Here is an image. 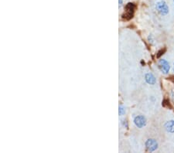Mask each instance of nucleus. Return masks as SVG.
I'll return each mask as SVG.
<instances>
[{
    "label": "nucleus",
    "mask_w": 174,
    "mask_h": 153,
    "mask_svg": "<svg viewBox=\"0 0 174 153\" xmlns=\"http://www.w3.org/2000/svg\"><path fill=\"white\" fill-rule=\"evenodd\" d=\"M134 122H135V125L138 128H142L146 124V120H145V117L139 115V116H137L135 118V120H134Z\"/></svg>",
    "instance_id": "nucleus-5"
},
{
    "label": "nucleus",
    "mask_w": 174,
    "mask_h": 153,
    "mask_svg": "<svg viewBox=\"0 0 174 153\" xmlns=\"http://www.w3.org/2000/svg\"><path fill=\"white\" fill-rule=\"evenodd\" d=\"M145 146L147 151L153 152L158 148V143L155 139H149L145 142Z\"/></svg>",
    "instance_id": "nucleus-4"
},
{
    "label": "nucleus",
    "mask_w": 174,
    "mask_h": 153,
    "mask_svg": "<svg viewBox=\"0 0 174 153\" xmlns=\"http://www.w3.org/2000/svg\"><path fill=\"white\" fill-rule=\"evenodd\" d=\"M173 1H174V0H173Z\"/></svg>",
    "instance_id": "nucleus-10"
},
{
    "label": "nucleus",
    "mask_w": 174,
    "mask_h": 153,
    "mask_svg": "<svg viewBox=\"0 0 174 153\" xmlns=\"http://www.w3.org/2000/svg\"><path fill=\"white\" fill-rule=\"evenodd\" d=\"M145 80H146L148 84H155V83H156V78L150 73L145 74Z\"/></svg>",
    "instance_id": "nucleus-7"
},
{
    "label": "nucleus",
    "mask_w": 174,
    "mask_h": 153,
    "mask_svg": "<svg viewBox=\"0 0 174 153\" xmlns=\"http://www.w3.org/2000/svg\"><path fill=\"white\" fill-rule=\"evenodd\" d=\"M134 9H135V6L133 3H129L125 7V14L123 15V17L126 19H130L131 18H132Z\"/></svg>",
    "instance_id": "nucleus-2"
},
{
    "label": "nucleus",
    "mask_w": 174,
    "mask_h": 153,
    "mask_svg": "<svg viewBox=\"0 0 174 153\" xmlns=\"http://www.w3.org/2000/svg\"><path fill=\"white\" fill-rule=\"evenodd\" d=\"M156 9L160 14L162 15V16H165L169 12V8L168 6L166 4V2L164 1H160V2H158L156 3Z\"/></svg>",
    "instance_id": "nucleus-1"
},
{
    "label": "nucleus",
    "mask_w": 174,
    "mask_h": 153,
    "mask_svg": "<svg viewBox=\"0 0 174 153\" xmlns=\"http://www.w3.org/2000/svg\"><path fill=\"white\" fill-rule=\"evenodd\" d=\"M158 66H159V68L161 71L163 73V74H168L169 71H170V64L166 60H160L159 63H158Z\"/></svg>",
    "instance_id": "nucleus-3"
},
{
    "label": "nucleus",
    "mask_w": 174,
    "mask_h": 153,
    "mask_svg": "<svg viewBox=\"0 0 174 153\" xmlns=\"http://www.w3.org/2000/svg\"><path fill=\"white\" fill-rule=\"evenodd\" d=\"M165 129L166 130L170 133L174 132V121H170L166 123L165 125Z\"/></svg>",
    "instance_id": "nucleus-6"
},
{
    "label": "nucleus",
    "mask_w": 174,
    "mask_h": 153,
    "mask_svg": "<svg viewBox=\"0 0 174 153\" xmlns=\"http://www.w3.org/2000/svg\"><path fill=\"white\" fill-rule=\"evenodd\" d=\"M119 5H120V6H122V0H119Z\"/></svg>",
    "instance_id": "nucleus-9"
},
{
    "label": "nucleus",
    "mask_w": 174,
    "mask_h": 153,
    "mask_svg": "<svg viewBox=\"0 0 174 153\" xmlns=\"http://www.w3.org/2000/svg\"><path fill=\"white\" fill-rule=\"evenodd\" d=\"M125 109H124V108L122 106L119 107V114L120 115H122V114H125Z\"/></svg>",
    "instance_id": "nucleus-8"
}]
</instances>
